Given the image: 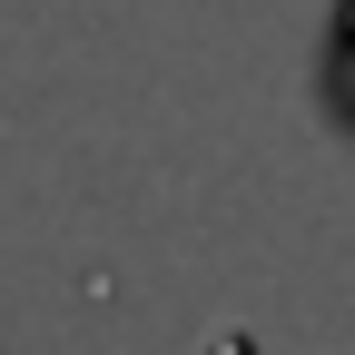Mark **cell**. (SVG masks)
<instances>
[{"label":"cell","mask_w":355,"mask_h":355,"mask_svg":"<svg viewBox=\"0 0 355 355\" xmlns=\"http://www.w3.org/2000/svg\"><path fill=\"white\" fill-rule=\"evenodd\" d=\"M326 109L355 128V0H336V30H326Z\"/></svg>","instance_id":"1"}]
</instances>
